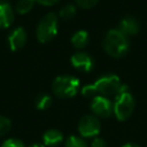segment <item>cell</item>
<instances>
[{
    "instance_id": "6",
    "label": "cell",
    "mask_w": 147,
    "mask_h": 147,
    "mask_svg": "<svg viewBox=\"0 0 147 147\" xmlns=\"http://www.w3.org/2000/svg\"><path fill=\"white\" fill-rule=\"evenodd\" d=\"M100 131V121L94 115H85L78 122V132L84 138H95Z\"/></svg>"
},
{
    "instance_id": "1",
    "label": "cell",
    "mask_w": 147,
    "mask_h": 147,
    "mask_svg": "<svg viewBox=\"0 0 147 147\" xmlns=\"http://www.w3.org/2000/svg\"><path fill=\"white\" fill-rule=\"evenodd\" d=\"M103 48L108 55L118 59L126 54L129 51V40L118 29L109 30L103 39Z\"/></svg>"
},
{
    "instance_id": "4",
    "label": "cell",
    "mask_w": 147,
    "mask_h": 147,
    "mask_svg": "<svg viewBox=\"0 0 147 147\" xmlns=\"http://www.w3.org/2000/svg\"><path fill=\"white\" fill-rule=\"evenodd\" d=\"M93 88L96 95L101 96H116L122 87V83L118 76L114 74H107L94 82Z\"/></svg>"
},
{
    "instance_id": "11",
    "label": "cell",
    "mask_w": 147,
    "mask_h": 147,
    "mask_svg": "<svg viewBox=\"0 0 147 147\" xmlns=\"http://www.w3.org/2000/svg\"><path fill=\"white\" fill-rule=\"evenodd\" d=\"M14 21V11L11 6L6 2H0V28H8Z\"/></svg>"
},
{
    "instance_id": "22",
    "label": "cell",
    "mask_w": 147,
    "mask_h": 147,
    "mask_svg": "<svg viewBox=\"0 0 147 147\" xmlns=\"http://www.w3.org/2000/svg\"><path fill=\"white\" fill-rule=\"evenodd\" d=\"M90 147H107V142H106L105 139L99 138V137H95V138L92 140Z\"/></svg>"
},
{
    "instance_id": "21",
    "label": "cell",
    "mask_w": 147,
    "mask_h": 147,
    "mask_svg": "<svg viewBox=\"0 0 147 147\" xmlns=\"http://www.w3.org/2000/svg\"><path fill=\"white\" fill-rule=\"evenodd\" d=\"M99 0H76L77 5L80 7V8H84V9H88L93 6H95L98 3Z\"/></svg>"
},
{
    "instance_id": "15",
    "label": "cell",
    "mask_w": 147,
    "mask_h": 147,
    "mask_svg": "<svg viewBox=\"0 0 147 147\" xmlns=\"http://www.w3.org/2000/svg\"><path fill=\"white\" fill-rule=\"evenodd\" d=\"M34 0H18L15 5V9L17 13L20 14H25V13H29L33 5H34Z\"/></svg>"
},
{
    "instance_id": "25",
    "label": "cell",
    "mask_w": 147,
    "mask_h": 147,
    "mask_svg": "<svg viewBox=\"0 0 147 147\" xmlns=\"http://www.w3.org/2000/svg\"><path fill=\"white\" fill-rule=\"evenodd\" d=\"M29 147H46L44 144H32V145H30Z\"/></svg>"
},
{
    "instance_id": "17",
    "label": "cell",
    "mask_w": 147,
    "mask_h": 147,
    "mask_svg": "<svg viewBox=\"0 0 147 147\" xmlns=\"http://www.w3.org/2000/svg\"><path fill=\"white\" fill-rule=\"evenodd\" d=\"M75 14H76V7L72 3L64 5L60 10V17L63 20H70L75 16Z\"/></svg>"
},
{
    "instance_id": "19",
    "label": "cell",
    "mask_w": 147,
    "mask_h": 147,
    "mask_svg": "<svg viewBox=\"0 0 147 147\" xmlns=\"http://www.w3.org/2000/svg\"><path fill=\"white\" fill-rule=\"evenodd\" d=\"M0 147H25V146H24V144H23L20 139L9 138V139L5 140Z\"/></svg>"
},
{
    "instance_id": "3",
    "label": "cell",
    "mask_w": 147,
    "mask_h": 147,
    "mask_svg": "<svg viewBox=\"0 0 147 147\" xmlns=\"http://www.w3.org/2000/svg\"><path fill=\"white\" fill-rule=\"evenodd\" d=\"M78 90H79V80L74 76H69V75L59 76L52 83L53 93L61 99H68L75 96Z\"/></svg>"
},
{
    "instance_id": "23",
    "label": "cell",
    "mask_w": 147,
    "mask_h": 147,
    "mask_svg": "<svg viewBox=\"0 0 147 147\" xmlns=\"http://www.w3.org/2000/svg\"><path fill=\"white\" fill-rule=\"evenodd\" d=\"M36 2L38 3H41V5H45V6H52L56 2H59L60 0H34Z\"/></svg>"
},
{
    "instance_id": "14",
    "label": "cell",
    "mask_w": 147,
    "mask_h": 147,
    "mask_svg": "<svg viewBox=\"0 0 147 147\" xmlns=\"http://www.w3.org/2000/svg\"><path fill=\"white\" fill-rule=\"evenodd\" d=\"M34 103H36V108L37 109H39V110H46L52 105V98H51V95H48L46 93H41V94H39L36 98Z\"/></svg>"
},
{
    "instance_id": "26",
    "label": "cell",
    "mask_w": 147,
    "mask_h": 147,
    "mask_svg": "<svg viewBox=\"0 0 147 147\" xmlns=\"http://www.w3.org/2000/svg\"><path fill=\"white\" fill-rule=\"evenodd\" d=\"M1 1H3V0H0V2H1Z\"/></svg>"
},
{
    "instance_id": "8",
    "label": "cell",
    "mask_w": 147,
    "mask_h": 147,
    "mask_svg": "<svg viewBox=\"0 0 147 147\" xmlns=\"http://www.w3.org/2000/svg\"><path fill=\"white\" fill-rule=\"evenodd\" d=\"M71 64L79 71L88 72L94 68V60L93 57L86 52H78L74 54L70 59Z\"/></svg>"
},
{
    "instance_id": "5",
    "label": "cell",
    "mask_w": 147,
    "mask_h": 147,
    "mask_svg": "<svg viewBox=\"0 0 147 147\" xmlns=\"http://www.w3.org/2000/svg\"><path fill=\"white\" fill-rule=\"evenodd\" d=\"M57 33V17L54 13L46 14L37 26V39L40 42L51 41Z\"/></svg>"
},
{
    "instance_id": "24",
    "label": "cell",
    "mask_w": 147,
    "mask_h": 147,
    "mask_svg": "<svg viewBox=\"0 0 147 147\" xmlns=\"http://www.w3.org/2000/svg\"><path fill=\"white\" fill-rule=\"evenodd\" d=\"M121 147H140V146H138V145H136V144H131V142H126V144H124V145H122Z\"/></svg>"
},
{
    "instance_id": "12",
    "label": "cell",
    "mask_w": 147,
    "mask_h": 147,
    "mask_svg": "<svg viewBox=\"0 0 147 147\" xmlns=\"http://www.w3.org/2000/svg\"><path fill=\"white\" fill-rule=\"evenodd\" d=\"M62 141H63V134L61 131L56 129H49L42 136V142L45 146L54 147V146L60 145Z\"/></svg>"
},
{
    "instance_id": "7",
    "label": "cell",
    "mask_w": 147,
    "mask_h": 147,
    "mask_svg": "<svg viewBox=\"0 0 147 147\" xmlns=\"http://www.w3.org/2000/svg\"><path fill=\"white\" fill-rule=\"evenodd\" d=\"M91 110L94 114V116L101 117V118H107L111 114H114L113 102L110 101V99H108L106 96L98 95V96L93 98L91 101Z\"/></svg>"
},
{
    "instance_id": "20",
    "label": "cell",
    "mask_w": 147,
    "mask_h": 147,
    "mask_svg": "<svg viewBox=\"0 0 147 147\" xmlns=\"http://www.w3.org/2000/svg\"><path fill=\"white\" fill-rule=\"evenodd\" d=\"M82 94L85 96V98H95V96H98L96 95V93H95V91H94V88H93V85L91 84V85H85L83 88H82Z\"/></svg>"
},
{
    "instance_id": "10",
    "label": "cell",
    "mask_w": 147,
    "mask_h": 147,
    "mask_svg": "<svg viewBox=\"0 0 147 147\" xmlns=\"http://www.w3.org/2000/svg\"><path fill=\"white\" fill-rule=\"evenodd\" d=\"M118 30L126 37L136 34L139 31V22L133 16H125L121 20L118 24Z\"/></svg>"
},
{
    "instance_id": "2",
    "label": "cell",
    "mask_w": 147,
    "mask_h": 147,
    "mask_svg": "<svg viewBox=\"0 0 147 147\" xmlns=\"http://www.w3.org/2000/svg\"><path fill=\"white\" fill-rule=\"evenodd\" d=\"M134 99L130 92L129 86L123 85L115 96V101L113 103L114 115L118 121H126L134 110Z\"/></svg>"
},
{
    "instance_id": "16",
    "label": "cell",
    "mask_w": 147,
    "mask_h": 147,
    "mask_svg": "<svg viewBox=\"0 0 147 147\" xmlns=\"http://www.w3.org/2000/svg\"><path fill=\"white\" fill-rule=\"evenodd\" d=\"M65 147H88V145L82 137L70 136L65 140Z\"/></svg>"
},
{
    "instance_id": "13",
    "label": "cell",
    "mask_w": 147,
    "mask_h": 147,
    "mask_svg": "<svg viewBox=\"0 0 147 147\" xmlns=\"http://www.w3.org/2000/svg\"><path fill=\"white\" fill-rule=\"evenodd\" d=\"M71 44L76 48H83L88 44V33L85 30H79L71 37Z\"/></svg>"
},
{
    "instance_id": "9",
    "label": "cell",
    "mask_w": 147,
    "mask_h": 147,
    "mask_svg": "<svg viewBox=\"0 0 147 147\" xmlns=\"http://www.w3.org/2000/svg\"><path fill=\"white\" fill-rule=\"evenodd\" d=\"M26 38H28L26 31L22 26L14 29L8 36V44H9L10 49L17 51V49L22 48L24 46V44L26 42Z\"/></svg>"
},
{
    "instance_id": "18",
    "label": "cell",
    "mask_w": 147,
    "mask_h": 147,
    "mask_svg": "<svg viewBox=\"0 0 147 147\" xmlns=\"http://www.w3.org/2000/svg\"><path fill=\"white\" fill-rule=\"evenodd\" d=\"M10 127H11L10 119L0 115V137H3L5 134H7L10 130Z\"/></svg>"
}]
</instances>
